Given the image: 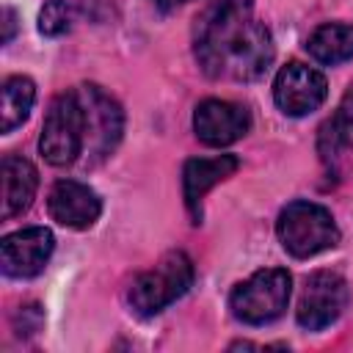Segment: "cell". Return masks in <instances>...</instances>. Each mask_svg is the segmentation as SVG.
Masks as SVG:
<instances>
[{
  "label": "cell",
  "instance_id": "52a82bcc",
  "mask_svg": "<svg viewBox=\"0 0 353 353\" xmlns=\"http://www.w3.org/2000/svg\"><path fill=\"white\" fill-rule=\"evenodd\" d=\"M350 290L347 281L339 273L331 270H320L314 276H309L301 303H298V325L306 331H320L325 325H331L347 306Z\"/></svg>",
  "mask_w": 353,
  "mask_h": 353
},
{
  "label": "cell",
  "instance_id": "5bb4252c",
  "mask_svg": "<svg viewBox=\"0 0 353 353\" xmlns=\"http://www.w3.org/2000/svg\"><path fill=\"white\" fill-rule=\"evenodd\" d=\"M306 50H309V55L314 61L328 63V66L353 58V25H342V22L320 25L309 36Z\"/></svg>",
  "mask_w": 353,
  "mask_h": 353
},
{
  "label": "cell",
  "instance_id": "3957f363",
  "mask_svg": "<svg viewBox=\"0 0 353 353\" xmlns=\"http://www.w3.org/2000/svg\"><path fill=\"white\" fill-rule=\"evenodd\" d=\"M276 234H279L284 251H290L298 259L314 256L339 243V229H336L331 212L314 201L287 204L276 221Z\"/></svg>",
  "mask_w": 353,
  "mask_h": 353
},
{
  "label": "cell",
  "instance_id": "5b68a950",
  "mask_svg": "<svg viewBox=\"0 0 353 353\" xmlns=\"http://www.w3.org/2000/svg\"><path fill=\"white\" fill-rule=\"evenodd\" d=\"M292 279L281 268H265L256 270L251 279L234 287L229 295V309L240 323L248 325H265L287 309Z\"/></svg>",
  "mask_w": 353,
  "mask_h": 353
},
{
  "label": "cell",
  "instance_id": "e0dca14e",
  "mask_svg": "<svg viewBox=\"0 0 353 353\" xmlns=\"http://www.w3.org/2000/svg\"><path fill=\"white\" fill-rule=\"evenodd\" d=\"M3 17H6V33H3V41H8V39H11V33H14V14L6 8V11H3Z\"/></svg>",
  "mask_w": 353,
  "mask_h": 353
},
{
  "label": "cell",
  "instance_id": "2e32d148",
  "mask_svg": "<svg viewBox=\"0 0 353 353\" xmlns=\"http://www.w3.org/2000/svg\"><path fill=\"white\" fill-rule=\"evenodd\" d=\"M72 19H74V11L69 0H47L39 14V30L44 36H61L72 28Z\"/></svg>",
  "mask_w": 353,
  "mask_h": 353
},
{
  "label": "cell",
  "instance_id": "30bf717a",
  "mask_svg": "<svg viewBox=\"0 0 353 353\" xmlns=\"http://www.w3.org/2000/svg\"><path fill=\"white\" fill-rule=\"evenodd\" d=\"M251 127V116L243 105L226 99H204L193 113V130L207 146H229L240 141Z\"/></svg>",
  "mask_w": 353,
  "mask_h": 353
},
{
  "label": "cell",
  "instance_id": "8fae6325",
  "mask_svg": "<svg viewBox=\"0 0 353 353\" xmlns=\"http://www.w3.org/2000/svg\"><path fill=\"white\" fill-rule=\"evenodd\" d=\"M47 210H50L52 221H58L61 226L88 229L99 218L102 201H99V196L88 185H83L77 179H61L50 190Z\"/></svg>",
  "mask_w": 353,
  "mask_h": 353
},
{
  "label": "cell",
  "instance_id": "4fadbf2b",
  "mask_svg": "<svg viewBox=\"0 0 353 353\" xmlns=\"http://www.w3.org/2000/svg\"><path fill=\"white\" fill-rule=\"evenodd\" d=\"M0 168H3V218H14L30 207L39 188V174L30 160L17 154H6Z\"/></svg>",
  "mask_w": 353,
  "mask_h": 353
},
{
  "label": "cell",
  "instance_id": "7c38bea8",
  "mask_svg": "<svg viewBox=\"0 0 353 353\" xmlns=\"http://www.w3.org/2000/svg\"><path fill=\"white\" fill-rule=\"evenodd\" d=\"M237 157L234 154H218V157H193L185 163L182 171V193H185V207L199 223L201 218V199L210 188H215L221 179L234 174Z\"/></svg>",
  "mask_w": 353,
  "mask_h": 353
},
{
  "label": "cell",
  "instance_id": "ba28073f",
  "mask_svg": "<svg viewBox=\"0 0 353 353\" xmlns=\"http://www.w3.org/2000/svg\"><path fill=\"white\" fill-rule=\"evenodd\" d=\"M325 94H328L325 77L301 61L281 66L273 80V99L287 116H306L317 110Z\"/></svg>",
  "mask_w": 353,
  "mask_h": 353
},
{
  "label": "cell",
  "instance_id": "9c48e42d",
  "mask_svg": "<svg viewBox=\"0 0 353 353\" xmlns=\"http://www.w3.org/2000/svg\"><path fill=\"white\" fill-rule=\"evenodd\" d=\"M52 248H55V237L44 226H28V229L11 232L0 240L3 273L14 276V279H30V276L41 273Z\"/></svg>",
  "mask_w": 353,
  "mask_h": 353
},
{
  "label": "cell",
  "instance_id": "8992f818",
  "mask_svg": "<svg viewBox=\"0 0 353 353\" xmlns=\"http://www.w3.org/2000/svg\"><path fill=\"white\" fill-rule=\"evenodd\" d=\"M83 102V119H85V149L83 157L88 163H99L108 157L124 130V113L116 99H110L99 85H80L77 88Z\"/></svg>",
  "mask_w": 353,
  "mask_h": 353
},
{
  "label": "cell",
  "instance_id": "277c9868",
  "mask_svg": "<svg viewBox=\"0 0 353 353\" xmlns=\"http://www.w3.org/2000/svg\"><path fill=\"white\" fill-rule=\"evenodd\" d=\"M193 284V262L185 251L165 254L152 270L141 273L130 287V303L138 314H157Z\"/></svg>",
  "mask_w": 353,
  "mask_h": 353
},
{
  "label": "cell",
  "instance_id": "6da1fadb",
  "mask_svg": "<svg viewBox=\"0 0 353 353\" xmlns=\"http://www.w3.org/2000/svg\"><path fill=\"white\" fill-rule=\"evenodd\" d=\"M251 0H215L199 19L193 50L210 77L254 80L273 61V39L251 17Z\"/></svg>",
  "mask_w": 353,
  "mask_h": 353
},
{
  "label": "cell",
  "instance_id": "9a60e30c",
  "mask_svg": "<svg viewBox=\"0 0 353 353\" xmlns=\"http://www.w3.org/2000/svg\"><path fill=\"white\" fill-rule=\"evenodd\" d=\"M0 130L3 132H11L14 127H19L30 108H33V99H36V85L30 77H22V74H14L3 83V91H0Z\"/></svg>",
  "mask_w": 353,
  "mask_h": 353
},
{
  "label": "cell",
  "instance_id": "7a4b0ae2",
  "mask_svg": "<svg viewBox=\"0 0 353 353\" xmlns=\"http://www.w3.org/2000/svg\"><path fill=\"white\" fill-rule=\"evenodd\" d=\"M83 149H85V119H83L80 94L74 88L52 99L39 135V152L50 165L61 168L83 157Z\"/></svg>",
  "mask_w": 353,
  "mask_h": 353
},
{
  "label": "cell",
  "instance_id": "ac0fdd59",
  "mask_svg": "<svg viewBox=\"0 0 353 353\" xmlns=\"http://www.w3.org/2000/svg\"><path fill=\"white\" fill-rule=\"evenodd\" d=\"M160 8H174V6H182V3H188V0H154Z\"/></svg>",
  "mask_w": 353,
  "mask_h": 353
}]
</instances>
